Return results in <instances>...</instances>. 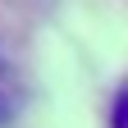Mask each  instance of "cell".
<instances>
[{
	"mask_svg": "<svg viewBox=\"0 0 128 128\" xmlns=\"http://www.w3.org/2000/svg\"><path fill=\"white\" fill-rule=\"evenodd\" d=\"M18 101H23L18 69H14V60L5 55V46H0V128H5V124H14V114H18Z\"/></svg>",
	"mask_w": 128,
	"mask_h": 128,
	"instance_id": "6da1fadb",
	"label": "cell"
},
{
	"mask_svg": "<svg viewBox=\"0 0 128 128\" xmlns=\"http://www.w3.org/2000/svg\"><path fill=\"white\" fill-rule=\"evenodd\" d=\"M110 128H128V78L114 92V105H110Z\"/></svg>",
	"mask_w": 128,
	"mask_h": 128,
	"instance_id": "7a4b0ae2",
	"label": "cell"
}]
</instances>
